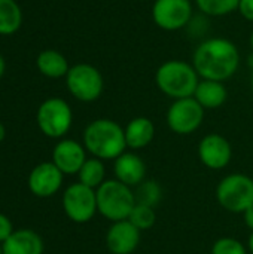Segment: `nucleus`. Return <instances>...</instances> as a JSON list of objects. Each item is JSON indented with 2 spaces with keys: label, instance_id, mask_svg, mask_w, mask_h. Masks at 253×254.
<instances>
[{
  "label": "nucleus",
  "instance_id": "nucleus-1",
  "mask_svg": "<svg viewBox=\"0 0 253 254\" xmlns=\"http://www.w3.org/2000/svg\"><path fill=\"white\" fill-rule=\"evenodd\" d=\"M192 65L201 79L225 82L240 67V51L230 39L210 37L195 48Z\"/></svg>",
  "mask_w": 253,
  "mask_h": 254
},
{
  "label": "nucleus",
  "instance_id": "nucleus-2",
  "mask_svg": "<svg viewBox=\"0 0 253 254\" xmlns=\"http://www.w3.org/2000/svg\"><path fill=\"white\" fill-rule=\"evenodd\" d=\"M84 146L94 158L116 159L127 149L124 128L112 119H95L84 131Z\"/></svg>",
  "mask_w": 253,
  "mask_h": 254
},
{
  "label": "nucleus",
  "instance_id": "nucleus-3",
  "mask_svg": "<svg viewBox=\"0 0 253 254\" xmlns=\"http://www.w3.org/2000/svg\"><path fill=\"white\" fill-rule=\"evenodd\" d=\"M155 83L164 95L180 100L194 97L200 76L192 64L182 60H169L157 68Z\"/></svg>",
  "mask_w": 253,
  "mask_h": 254
},
{
  "label": "nucleus",
  "instance_id": "nucleus-4",
  "mask_svg": "<svg viewBox=\"0 0 253 254\" xmlns=\"http://www.w3.org/2000/svg\"><path fill=\"white\" fill-rule=\"evenodd\" d=\"M97 195V211L112 223L127 220L136 207V196L130 186L119 180H106L98 189Z\"/></svg>",
  "mask_w": 253,
  "mask_h": 254
},
{
  "label": "nucleus",
  "instance_id": "nucleus-5",
  "mask_svg": "<svg viewBox=\"0 0 253 254\" xmlns=\"http://www.w3.org/2000/svg\"><path fill=\"white\" fill-rule=\"evenodd\" d=\"M216 199L231 213H245L253 205V179L246 174H230L216 188Z\"/></svg>",
  "mask_w": 253,
  "mask_h": 254
},
{
  "label": "nucleus",
  "instance_id": "nucleus-6",
  "mask_svg": "<svg viewBox=\"0 0 253 254\" xmlns=\"http://www.w3.org/2000/svg\"><path fill=\"white\" fill-rule=\"evenodd\" d=\"M69 92L79 101L92 103L100 98L104 89V79L100 70L91 64L81 63L70 67L66 74Z\"/></svg>",
  "mask_w": 253,
  "mask_h": 254
},
{
  "label": "nucleus",
  "instance_id": "nucleus-7",
  "mask_svg": "<svg viewBox=\"0 0 253 254\" xmlns=\"http://www.w3.org/2000/svg\"><path fill=\"white\" fill-rule=\"evenodd\" d=\"M36 119L40 131L45 135L51 138H60L70 129L73 122V113L67 101L54 97L45 100L39 106Z\"/></svg>",
  "mask_w": 253,
  "mask_h": 254
},
{
  "label": "nucleus",
  "instance_id": "nucleus-8",
  "mask_svg": "<svg viewBox=\"0 0 253 254\" xmlns=\"http://www.w3.org/2000/svg\"><path fill=\"white\" fill-rule=\"evenodd\" d=\"M166 118L167 125L173 132L188 135L201 127L204 121V109L194 97L180 98L171 103Z\"/></svg>",
  "mask_w": 253,
  "mask_h": 254
},
{
  "label": "nucleus",
  "instance_id": "nucleus-9",
  "mask_svg": "<svg viewBox=\"0 0 253 254\" xmlns=\"http://www.w3.org/2000/svg\"><path fill=\"white\" fill-rule=\"evenodd\" d=\"M63 208L67 217L75 223H86L97 213L95 189L82 183L70 185L63 195Z\"/></svg>",
  "mask_w": 253,
  "mask_h": 254
},
{
  "label": "nucleus",
  "instance_id": "nucleus-10",
  "mask_svg": "<svg viewBox=\"0 0 253 254\" xmlns=\"http://www.w3.org/2000/svg\"><path fill=\"white\" fill-rule=\"evenodd\" d=\"M191 0H154L152 19L164 31H177L192 21Z\"/></svg>",
  "mask_w": 253,
  "mask_h": 254
},
{
  "label": "nucleus",
  "instance_id": "nucleus-11",
  "mask_svg": "<svg viewBox=\"0 0 253 254\" xmlns=\"http://www.w3.org/2000/svg\"><path fill=\"white\" fill-rule=\"evenodd\" d=\"M233 149L221 134H207L198 143V158L210 170H222L231 162Z\"/></svg>",
  "mask_w": 253,
  "mask_h": 254
},
{
  "label": "nucleus",
  "instance_id": "nucleus-12",
  "mask_svg": "<svg viewBox=\"0 0 253 254\" xmlns=\"http://www.w3.org/2000/svg\"><path fill=\"white\" fill-rule=\"evenodd\" d=\"M140 244V231L130 222H115L106 234V246L112 254H131Z\"/></svg>",
  "mask_w": 253,
  "mask_h": 254
},
{
  "label": "nucleus",
  "instance_id": "nucleus-13",
  "mask_svg": "<svg viewBox=\"0 0 253 254\" xmlns=\"http://www.w3.org/2000/svg\"><path fill=\"white\" fill-rule=\"evenodd\" d=\"M63 185V173L54 162H43L37 165L28 177L30 190L39 198H49L60 190Z\"/></svg>",
  "mask_w": 253,
  "mask_h": 254
},
{
  "label": "nucleus",
  "instance_id": "nucleus-14",
  "mask_svg": "<svg viewBox=\"0 0 253 254\" xmlns=\"http://www.w3.org/2000/svg\"><path fill=\"white\" fill-rule=\"evenodd\" d=\"M85 161V146L75 140H61L52 152V162L63 174H78Z\"/></svg>",
  "mask_w": 253,
  "mask_h": 254
},
{
  "label": "nucleus",
  "instance_id": "nucleus-15",
  "mask_svg": "<svg viewBox=\"0 0 253 254\" xmlns=\"http://www.w3.org/2000/svg\"><path fill=\"white\" fill-rule=\"evenodd\" d=\"M113 171L116 180L130 188H137L146 180V165L134 152H124L121 156H118L115 159Z\"/></svg>",
  "mask_w": 253,
  "mask_h": 254
},
{
  "label": "nucleus",
  "instance_id": "nucleus-16",
  "mask_svg": "<svg viewBox=\"0 0 253 254\" xmlns=\"http://www.w3.org/2000/svg\"><path fill=\"white\" fill-rule=\"evenodd\" d=\"M1 249L3 254H43V241L36 232L21 229L12 232Z\"/></svg>",
  "mask_w": 253,
  "mask_h": 254
},
{
  "label": "nucleus",
  "instance_id": "nucleus-17",
  "mask_svg": "<svg viewBox=\"0 0 253 254\" xmlns=\"http://www.w3.org/2000/svg\"><path fill=\"white\" fill-rule=\"evenodd\" d=\"M127 147L133 150H140L149 146L155 137V125L149 118L139 116L131 119L124 128Z\"/></svg>",
  "mask_w": 253,
  "mask_h": 254
},
{
  "label": "nucleus",
  "instance_id": "nucleus-18",
  "mask_svg": "<svg viewBox=\"0 0 253 254\" xmlns=\"http://www.w3.org/2000/svg\"><path fill=\"white\" fill-rule=\"evenodd\" d=\"M194 98L203 106L204 110L206 109H218L225 104V101L228 98V91H227V86L224 85V82L203 79V80H200V83L194 92Z\"/></svg>",
  "mask_w": 253,
  "mask_h": 254
},
{
  "label": "nucleus",
  "instance_id": "nucleus-19",
  "mask_svg": "<svg viewBox=\"0 0 253 254\" xmlns=\"http://www.w3.org/2000/svg\"><path fill=\"white\" fill-rule=\"evenodd\" d=\"M36 65H37V70L46 76V77H51V79H58V77H63L69 73L70 67H69V63H67V58L55 51V49H46V51H42L39 55H37V60H36Z\"/></svg>",
  "mask_w": 253,
  "mask_h": 254
},
{
  "label": "nucleus",
  "instance_id": "nucleus-20",
  "mask_svg": "<svg viewBox=\"0 0 253 254\" xmlns=\"http://www.w3.org/2000/svg\"><path fill=\"white\" fill-rule=\"evenodd\" d=\"M22 12L15 0H0V34L9 36L19 30Z\"/></svg>",
  "mask_w": 253,
  "mask_h": 254
},
{
  "label": "nucleus",
  "instance_id": "nucleus-21",
  "mask_svg": "<svg viewBox=\"0 0 253 254\" xmlns=\"http://www.w3.org/2000/svg\"><path fill=\"white\" fill-rule=\"evenodd\" d=\"M79 176V183L91 188V189H98L106 180V168L101 159L98 158H91L86 159L82 168L78 173Z\"/></svg>",
  "mask_w": 253,
  "mask_h": 254
},
{
  "label": "nucleus",
  "instance_id": "nucleus-22",
  "mask_svg": "<svg viewBox=\"0 0 253 254\" xmlns=\"http://www.w3.org/2000/svg\"><path fill=\"white\" fill-rule=\"evenodd\" d=\"M240 0H195L197 7L209 16H225L239 9Z\"/></svg>",
  "mask_w": 253,
  "mask_h": 254
},
{
  "label": "nucleus",
  "instance_id": "nucleus-23",
  "mask_svg": "<svg viewBox=\"0 0 253 254\" xmlns=\"http://www.w3.org/2000/svg\"><path fill=\"white\" fill-rule=\"evenodd\" d=\"M136 196V202L137 204H143V205H149V207H157L163 198V190L161 186L154 182V180H145L143 183H140L134 192Z\"/></svg>",
  "mask_w": 253,
  "mask_h": 254
},
{
  "label": "nucleus",
  "instance_id": "nucleus-24",
  "mask_svg": "<svg viewBox=\"0 0 253 254\" xmlns=\"http://www.w3.org/2000/svg\"><path fill=\"white\" fill-rule=\"evenodd\" d=\"M127 220H130L142 232V231L151 229L157 223V213H155L154 207L136 204V207L133 208V211Z\"/></svg>",
  "mask_w": 253,
  "mask_h": 254
},
{
  "label": "nucleus",
  "instance_id": "nucleus-25",
  "mask_svg": "<svg viewBox=\"0 0 253 254\" xmlns=\"http://www.w3.org/2000/svg\"><path fill=\"white\" fill-rule=\"evenodd\" d=\"M210 254H248V250L239 240L224 237L213 243Z\"/></svg>",
  "mask_w": 253,
  "mask_h": 254
},
{
  "label": "nucleus",
  "instance_id": "nucleus-26",
  "mask_svg": "<svg viewBox=\"0 0 253 254\" xmlns=\"http://www.w3.org/2000/svg\"><path fill=\"white\" fill-rule=\"evenodd\" d=\"M12 232L13 231L10 220L4 214H0V243H4L12 235Z\"/></svg>",
  "mask_w": 253,
  "mask_h": 254
},
{
  "label": "nucleus",
  "instance_id": "nucleus-27",
  "mask_svg": "<svg viewBox=\"0 0 253 254\" xmlns=\"http://www.w3.org/2000/svg\"><path fill=\"white\" fill-rule=\"evenodd\" d=\"M237 10L246 21L253 22V0H240Z\"/></svg>",
  "mask_w": 253,
  "mask_h": 254
},
{
  "label": "nucleus",
  "instance_id": "nucleus-28",
  "mask_svg": "<svg viewBox=\"0 0 253 254\" xmlns=\"http://www.w3.org/2000/svg\"><path fill=\"white\" fill-rule=\"evenodd\" d=\"M243 217H245V223L246 226L253 232V205H251L245 213H243Z\"/></svg>",
  "mask_w": 253,
  "mask_h": 254
},
{
  "label": "nucleus",
  "instance_id": "nucleus-29",
  "mask_svg": "<svg viewBox=\"0 0 253 254\" xmlns=\"http://www.w3.org/2000/svg\"><path fill=\"white\" fill-rule=\"evenodd\" d=\"M4 70H6V61H4L3 55L0 54V79H1V76L4 74Z\"/></svg>",
  "mask_w": 253,
  "mask_h": 254
},
{
  "label": "nucleus",
  "instance_id": "nucleus-30",
  "mask_svg": "<svg viewBox=\"0 0 253 254\" xmlns=\"http://www.w3.org/2000/svg\"><path fill=\"white\" fill-rule=\"evenodd\" d=\"M4 135H6V129H4V127H3V124L0 122V141H3V138H4Z\"/></svg>",
  "mask_w": 253,
  "mask_h": 254
},
{
  "label": "nucleus",
  "instance_id": "nucleus-31",
  "mask_svg": "<svg viewBox=\"0 0 253 254\" xmlns=\"http://www.w3.org/2000/svg\"><path fill=\"white\" fill-rule=\"evenodd\" d=\"M248 247H249V252L253 254V232L251 234V237H249V241H248Z\"/></svg>",
  "mask_w": 253,
  "mask_h": 254
},
{
  "label": "nucleus",
  "instance_id": "nucleus-32",
  "mask_svg": "<svg viewBox=\"0 0 253 254\" xmlns=\"http://www.w3.org/2000/svg\"><path fill=\"white\" fill-rule=\"evenodd\" d=\"M249 42H251V48H252V52H253V30H252V33H251V39H249Z\"/></svg>",
  "mask_w": 253,
  "mask_h": 254
},
{
  "label": "nucleus",
  "instance_id": "nucleus-33",
  "mask_svg": "<svg viewBox=\"0 0 253 254\" xmlns=\"http://www.w3.org/2000/svg\"><path fill=\"white\" fill-rule=\"evenodd\" d=\"M251 88H252V94H253V68H252V76H251Z\"/></svg>",
  "mask_w": 253,
  "mask_h": 254
},
{
  "label": "nucleus",
  "instance_id": "nucleus-34",
  "mask_svg": "<svg viewBox=\"0 0 253 254\" xmlns=\"http://www.w3.org/2000/svg\"><path fill=\"white\" fill-rule=\"evenodd\" d=\"M0 254H3V249H1V246H0Z\"/></svg>",
  "mask_w": 253,
  "mask_h": 254
},
{
  "label": "nucleus",
  "instance_id": "nucleus-35",
  "mask_svg": "<svg viewBox=\"0 0 253 254\" xmlns=\"http://www.w3.org/2000/svg\"><path fill=\"white\" fill-rule=\"evenodd\" d=\"M142 1H148V0H142Z\"/></svg>",
  "mask_w": 253,
  "mask_h": 254
}]
</instances>
